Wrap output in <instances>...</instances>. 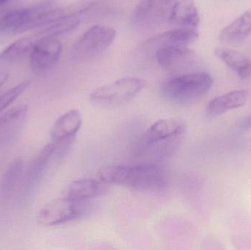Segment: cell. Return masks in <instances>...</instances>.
<instances>
[{"label":"cell","instance_id":"7a4b0ae2","mask_svg":"<svg viewBox=\"0 0 251 250\" xmlns=\"http://www.w3.org/2000/svg\"><path fill=\"white\" fill-rule=\"evenodd\" d=\"M213 82L208 73H185L165 81L161 91L163 96L171 102L182 105L193 104L207 93Z\"/></svg>","mask_w":251,"mask_h":250},{"label":"cell","instance_id":"5bb4252c","mask_svg":"<svg viewBox=\"0 0 251 250\" xmlns=\"http://www.w3.org/2000/svg\"><path fill=\"white\" fill-rule=\"evenodd\" d=\"M249 98V91L239 90L220 95L209 101L206 109V114L210 117H216L229 110L243 107Z\"/></svg>","mask_w":251,"mask_h":250},{"label":"cell","instance_id":"4fadbf2b","mask_svg":"<svg viewBox=\"0 0 251 250\" xmlns=\"http://www.w3.org/2000/svg\"><path fill=\"white\" fill-rule=\"evenodd\" d=\"M198 38L199 33L196 29L177 28L149 38L144 45L147 48H156V50L165 47L188 46Z\"/></svg>","mask_w":251,"mask_h":250},{"label":"cell","instance_id":"d6986e66","mask_svg":"<svg viewBox=\"0 0 251 250\" xmlns=\"http://www.w3.org/2000/svg\"><path fill=\"white\" fill-rule=\"evenodd\" d=\"M215 54L241 79H246L251 74V62L239 51L218 47L215 48Z\"/></svg>","mask_w":251,"mask_h":250},{"label":"cell","instance_id":"ba28073f","mask_svg":"<svg viewBox=\"0 0 251 250\" xmlns=\"http://www.w3.org/2000/svg\"><path fill=\"white\" fill-rule=\"evenodd\" d=\"M95 5V3L91 1H80L64 7H52L49 10H44L38 13L32 20L24 26L19 31V33L37 29V28L46 26L47 25L55 23L63 19L76 17L78 15L82 14L88 11Z\"/></svg>","mask_w":251,"mask_h":250},{"label":"cell","instance_id":"603a6c76","mask_svg":"<svg viewBox=\"0 0 251 250\" xmlns=\"http://www.w3.org/2000/svg\"><path fill=\"white\" fill-rule=\"evenodd\" d=\"M79 23H80V21L79 19H76V17L63 19V20L59 21L55 23L44 26V29L38 31L36 35L39 38L59 36V35L73 30L79 24Z\"/></svg>","mask_w":251,"mask_h":250},{"label":"cell","instance_id":"ac0fdd59","mask_svg":"<svg viewBox=\"0 0 251 250\" xmlns=\"http://www.w3.org/2000/svg\"><path fill=\"white\" fill-rule=\"evenodd\" d=\"M251 34V8L222 29L219 38L222 42H240Z\"/></svg>","mask_w":251,"mask_h":250},{"label":"cell","instance_id":"5b68a950","mask_svg":"<svg viewBox=\"0 0 251 250\" xmlns=\"http://www.w3.org/2000/svg\"><path fill=\"white\" fill-rule=\"evenodd\" d=\"M88 203L64 198L46 204L38 212L37 220L44 226H54L80 219L91 209Z\"/></svg>","mask_w":251,"mask_h":250},{"label":"cell","instance_id":"9a60e30c","mask_svg":"<svg viewBox=\"0 0 251 250\" xmlns=\"http://www.w3.org/2000/svg\"><path fill=\"white\" fill-rule=\"evenodd\" d=\"M108 191V184L95 179H81L72 182L66 192V197L75 201H85L104 195Z\"/></svg>","mask_w":251,"mask_h":250},{"label":"cell","instance_id":"484cf974","mask_svg":"<svg viewBox=\"0 0 251 250\" xmlns=\"http://www.w3.org/2000/svg\"><path fill=\"white\" fill-rule=\"evenodd\" d=\"M10 74L5 71H0V88L6 83L7 79H9Z\"/></svg>","mask_w":251,"mask_h":250},{"label":"cell","instance_id":"44dd1931","mask_svg":"<svg viewBox=\"0 0 251 250\" xmlns=\"http://www.w3.org/2000/svg\"><path fill=\"white\" fill-rule=\"evenodd\" d=\"M54 154V144L53 142L45 145L40 151L28 171L26 179L28 186H33L38 183Z\"/></svg>","mask_w":251,"mask_h":250},{"label":"cell","instance_id":"52a82bcc","mask_svg":"<svg viewBox=\"0 0 251 250\" xmlns=\"http://www.w3.org/2000/svg\"><path fill=\"white\" fill-rule=\"evenodd\" d=\"M63 51L61 41L57 37L40 38L29 53V64L34 71L45 72L52 68Z\"/></svg>","mask_w":251,"mask_h":250},{"label":"cell","instance_id":"30bf717a","mask_svg":"<svg viewBox=\"0 0 251 250\" xmlns=\"http://www.w3.org/2000/svg\"><path fill=\"white\" fill-rule=\"evenodd\" d=\"M51 2H42L33 7H19L5 12L0 16V32H13L19 33L24 26L32 18L44 10L52 8Z\"/></svg>","mask_w":251,"mask_h":250},{"label":"cell","instance_id":"8992f818","mask_svg":"<svg viewBox=\"0 0 251 250\" xmlns=\"http://www.w3.org/2000/svg\"><path fill=\"white\" fill-rule=\"evenodd\" d=\"M178 0H139L133 20L137 29L153 31L169 22L173 9Z\"/></svg>","mask_w":251,"mask_h":250},{"label":"cell","instance_id":"d4e9b609","mask_svg":"<svg viewBox=\"0 0 251 250\" xmlns=\"http://www.w3.org/2000/svg\"><path fill=\"white\" fill-rule=\"evenodd\" d=\"M240 128H241L242 130L245 131V132L251 129V114L243 120Z\"/></svg>","mask_w":251,"mask_h":250},{"label":"cell","instance_id":"9c48e42d","mask_svg":"<svg viewBox=\"0 0 251 250\" xmlns=\"http://www.w3.org/2000/svg\"><path fill=\"white\" fill-rule=\"evenodd\" d=\"M156 60L166 71L178 73L190 68L196 63V54L187 46L165 47L156 50Z\"/></svg>","mask_w":251,"mask_h":250},{"label":"cell","instance_id":"7c38bea8","mask_svg":"<svg viewBox=\"0 0 251 250\" xmlns=\"http://www.w3.org/2000/svg\"><path fill=\"white\" fill-rule=\"evenodd\" d=\"M185 130V124L179 119L175 117L162 119L151 126L146 132L145 139L147 145H153L181 138Z\"/></svg>","mask_w":251,"mask_h":250},{"label":"cell","instance_id":"3957f363","mask_svg":"<svg viewBox=\"0 0 251 250\" xmlns=\"http://www.w3.org/2000/svg\"><path fill=\"white\" fill-rule=\"evenodd\" d=\"M146 86L140 78L125 77L95 90L90 101L100 108H115L134 99Z\"/></svg>","mask_w":251,"mask_h":250},{"label":"cell","instance_id":"4316f807","mask_svg":"<svg viewBox=\"0 0 251 250\" xmlns=\"http://www.w3.org/2000/svg\"><path fill=\"white\" fill-rule=\"evenodd\" d=\"M10 1V0H0V7L4 5V4H7Z\"/></svg>","mask_w":251,"mask_h":250},{"label":"cell","instance_id":"cb8c5ba5","mask_svg":"<svg viewBox=\"0 0 251 250\" xmlns=\"http://www.w3.org/2000/svg\"><path fill=\"white\" fill-rule=\"evenodd\" d=\"M29 82H24L14 88L8 90L0 95V113L9 107L15 100L17 99L29 86Z\"/></svg>","mask_w":251,"mask_h":250},{"label":"cell","instance_id":"7402d4cb","mask_svg":"<svg viewBox=\"0 0 251 250\" xmlns=\"http://www.w3.org/2000/svg\"><path fill=\"white\" fill-rule=\"evenodd\" d=\"M37 41L36 37H25L14 41L0 53V63H11L29 54Z\"/></svg>","mask_w":251,"mask_h":250},{"label":"cell","instance_id":"6da1fadb","mask_svg":"<svg viewBox=\"0 0 251 250\" xmlns=\"http://www.w3.org/2000/svg\"><path fill=\"white\" fill-rule=\"evenodd\" d=\"M97 176L107 184L140 191L164 189L168 181L165 167L151 163L134 166L106 165L97 171Z\"/></svg>","mask_w":251,"mask_h":250},{"label":"cell","instance_id":"277c9868","mask_svg":"<svg viewBox=\"0 0 251 250\" xmlns=\"http://www.w3.org/2000/svg\"><path fill=\"white\" fill-rule=\"evenodd\" d=\"M116 35V30L107 25L93 26L72 47V57L78 61H85L97 57L110 46Z\"/></svg>","mask_w":251,"mask_h":250},{"label":"cell","instance_id":"e0dca14e","mask_svg":"<svg viewBox=\"0 0 251 250\" xmlns=\"http://www.w3.org/2000/svg\"><path fill=\"white\" fill-rule=\"evenodd\" d=\"M169 23L178 28L196 29L200 23V16L193 0H180L176 3Z\"/></svg>","mask_w":251,"mask_h":250},{"label":"cell","instance_id":"2e32d148","mask_svg":"<svg viewBox=\"0 0 251 250\" xmlns=\"http://www.w3.org/2000/svg\"><path fill=\"white\" fill-rule=\"evenodd\" d=\"M82 117L78 110H72L60 116L51 128L50 135L53 142L75 138L80 129Z\"/></svg>","mask_w":251,"mask_h":250},{"label":"cell","instance_id":"ffe728a7","mask_svg":"<svg viewBox=\"0 0 251 250\" xmlns=\"http://www.w3.org/2000/svg\"><path fill=\"white\" fill-rule=\"evenodd\" d=\"M23 170L22 159H16L9 165L0 179V198L5 199L13 193L20 181Z\"/></svg>","mask_w":251,"mask_h":250},{"label":"cell","instance_id":"8fae6325","mask_svg":"<svg viewBox=\"0 0 251 250\" xmlns=\"http://www.w3.org/2000/svg\"><path fill=\"white\" fill-rule=\"evenodd\" d=\"M27 113V107L22 105L13 107L0 117V149L11 144L17 137Z\"/></svg>","mask_w":251,"mask_h":250}]
</instances>
